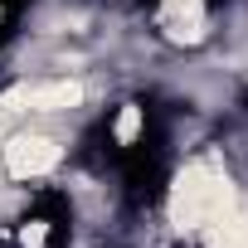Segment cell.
Instances as JSON below:
<instances>
[{"instance_id":"cell-1","label":"cell","mask_w":248,"mask_h":248,"mask_svg":"<svg viewBox=\"0 0 248 248\" xmlns=\"http://www.w3.org/2000/svg\"><path fill=\"white\" fill-rule=\"evenodd\" d=\"M73 146L68 137L54 127V122H20V127H10L5 137H0V175H5L10 185H39V180H54L63 175Z\"/></svg>"},{"instance_id":"cell-2","label":"cell","mask_w":248,"mask_h":248,"mask_svg":"<svg viewBox=\"0 0 248 248\" xmlns=\"http://www.w3.org/2000/svg\"><path fill=\"white\" fill-rule=\"evenodd\" d=\"M107 137H112L117 151L141 146V137H146V107L141 102H117V112L107 117Z\"/></svg>"}]
</instances>
